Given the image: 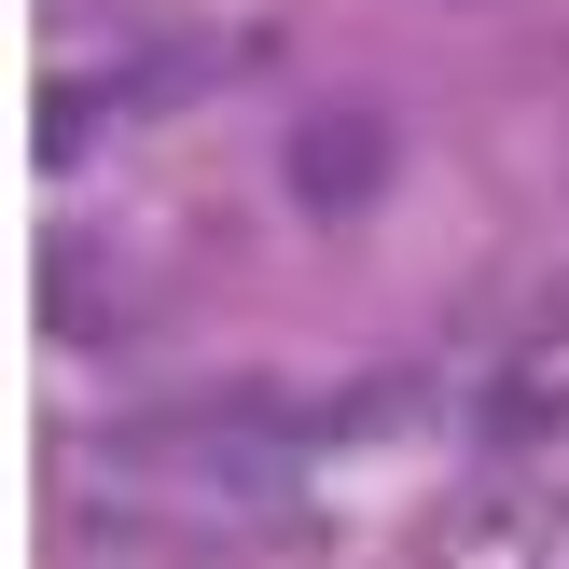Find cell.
Instances as JSON below:
<instances>
[{"label":"cell","mask_w":569,"mask_h":569,"mask_svg":"<svg viewBox=\"0 0 569 569\" xmlns=\"http://www.w3.org/2000/svg\"><path fill=\"white\" fill-rule=\"evenodd\" d=\"M292 528V459H278L264 403H194L153 431L98 445V472L70 487V542H139V556H222Z\"/></svg>","instance_id":"cell-1"},{"label":"cell","mask_w":569,"mask_h":569,"mask_svg":"<svg viewBox=\"0 0 569 569\" xmlns=\"http://www.w3.org/2000/svg\"><path fill=\"white\" fill-rule=\"evenodd\" d=\"M417 569H569V487H487L417 542Z\"/></svg>","instance_id":"cell-2"},{"label":"cell","mask_w":569,"mask_h":569,"mask_svg":"<svg viewBox=\"0 0 569 569\" xmlns=\"http://www.w3.org/2000/svg\"><path fill=\"white\" fill-rule=\"evenodd\" d=\"M376 181H389V126L376 111H306L292 126V209L348 222V209H376Z\"/></svg>","instance_id":"cell-4"},{"label":"cell","mask_w":569,"mask_h":569,"mask_svg":"<svg viewBox=\"0 0 569 569\" xmlns=\"http://www.w3.org/2000/svg\"><path fill=\"white\" fill-rule=\"evenodd\" d=\"M209 70H222V42H167V56H139V70H70V83H42V153L70 167L98 126H126V111H153V98H194Z\"/></svg>","instance_id":"cell-3"}]
</instances>
